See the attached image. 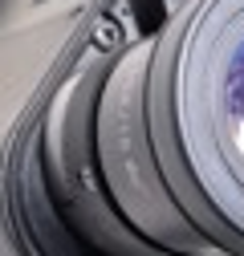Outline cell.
I'll return each instance as SVG.
<instances>
[{
	"instance_id": "1",
	"label": "cell",
	"mask_w": 244,
	"mask_h": 256,
	"mask_svg": "<svg viewBox=\"0 0 244 256\" xmlns=\"http://www.w3.org/2000/svg\"><path fill=\"white\" fill-rule=\"evenodd\" d=\"M146 106L179 204L244 252V0H196L155 53Z\"/></svg>"
}]
</instances>
